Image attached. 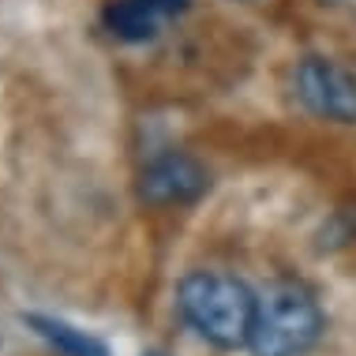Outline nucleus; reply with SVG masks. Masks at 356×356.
Returning a JSON list of instances; mask_svg holds the SVG:
<instances>
[{
	"label": "nucleus",
	"mask_w": 356,
	"mask_h": 356,
	"mask_svg": "<svg viewBox=\"0 0 356 356\" xmlns=\"http://www.w3.org/2000/svg\"><path fill=\"white\" fill-rule=\"evenodd\" d=\"M191 0H109L105 26L120 42H150L169 19H177Z\"/></svg>",
	"instance_id": "39448f33"
},
{
	"label": "nucleus",
	"mask_w": 356,
	"mask_h": 356,
	"mask_svg": "<svg viewBox=\"0 0 356 356\" xmlns=\"http://www.w3.org/2000/svg\"><path fill=\"white\" fill-rule=\"evenodd\" d=\"M296 98L307 113L334 124H356V72L330 56H304L296 64Z\"/></svg>",
	"instance_id": "7ed1b4c3"
},
{
	"label": "nucleus",
	"mask_w": 356,
	"mask_h": 356,
	"mask_svg": "<svg viewBox=\"0 0 356 356\" xmlns=\"http://www.w3.org/2000/svg\"><path fill=\"white\" fill-rule=\"evenodd\" d=\"M136 191L147 207H191L210 191V172L191 154L169 150L147 161V169L139 172Z\"/></svg>",
	"instance_id": "20e7f679"
},
{
	"label": "nucleus",
	"mask_w": 356,
	"mask_h": 356,
	"mask_svg": "<svg viewBox=\"0 0 356 356\" xmlns=\"http://www.w3.org/2000/svg\"><path fill=\"white\" fill-rule=\"evenodd\" d=\"M143 356H172V353H165V349H147Z\"/></svg>",
	"instance_id": "0eeeda50"
},
{
	"label": "nucleus",
	"mask_w": 356,
	"mask_h": 356,
	"mask_svg": "<svg viewBox=\"0 0 356 356\" xmlns=\"http://www.w3.org/2000/svg\"><path fill=\"white\" fill-rule=\"evenodd\" d=\"M326 334V312L315 289L282 277L259 293L248 353L252 356H307Z\"/></svg>",
	"instance_id": "f03ea898"
},
{
	"label": "nucleus",
	"mask_w": 356,
	"mask_h": 356,
	"mask_svg": "<svg viewBox=\"0 0 356 356\" xmlns=\"http://www.w3.org/2000/svg\"><path fill=\"white\" fill-rule=\"evenodd\" d=\"M259 293L225 270H188L177 285V315L199 341L218 353L248 349Z\"/></svg>",
	"instance_id": "f257e3e1"
},
{
	"label": "nucleus",
	"mask_w": 356,
	"mask_h": 356,
	"mask_svg": "<svg viewBox=\"0 0 356 356\" xmlns=\"http://www.w3.org/2000/svg\"><path fill=\"white\" fill-rule=\"evenodd\" d=\"M23 326L31 334H38L56 356H113L109 353V345H105L102 338H94V334H86L79 330V326H72V323H64V319H56V315H23Z\"/></svg>",
	"instance_id": "423d86ee"
}]
</instances>
